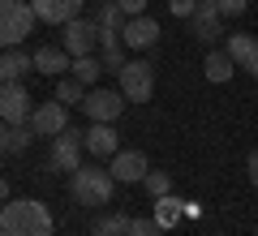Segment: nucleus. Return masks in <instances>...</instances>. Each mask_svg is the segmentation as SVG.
Returning a JSON list of instances; mask_svg holds the SVG:
<instances>
[{"instance_id":"obj_1","label":"nucleus","mask_w":258,"mask_h":236,"mask_svg":"<svg viewBox=\"0 0 258 236\" xmlns=\"http://www.w3.org/2000/svg\"><path fill=\"white\" fill-rule=\"evenodd\" d=\"M56 219L39 198H9L0 206V236H52Z\"/></svg>"},{"instance_id":"obj_2","label":"nucleus","mask_w":258,"mask_h":236,"mask_svg":"<svg viewBox=\"0 0 258 236\" xmlns=\"http://www.w3.org/2000/svg\"><path fill=\"white\" fill-rule=\"evenodd\" d=\"M112 172H103V168L95 164H82L78 172H69V193H74L78 206H108L112 202Z\"/></svg>"},{"instance_id":"obj_3","label":"nucleus","mask_w":258,"mask_h":236,"mask_svg":"<svg viewBox=\"0 0 258 236\" xmlns=\"http://www.w3.org/2000/svg\"><path fill=\"white\" fill-rule=\"evenodd\" d=\"M35 9H30V0H0V47L9 52V47H22L35 30Z\"/></svg>"},{"instance_id":"obj_4","label":"nucleus","mask_w":258,"mask_h":236,"mask_svg":"<svg viewBox=\"0 0 258 236\" xmlns=\"http://www.w3.org/2000/svg\"><path fill=\"white\" fill-rule=\"evenodd\" d=\"M116 82H120L125 103H151V95H155V69L147 60H125V69L116 73Z\"/></svg>"},{"instance_id":"obj_5","label":"nucleus","mask_w":258,"mask_h":236,"mask_svg":"<svg viewBox=\"0 0 258 236\" xmlns=\"http://www.w3.org/2000/svg\"><path fill=\"white\" fill-rule=\"evenodd\" d=\"M30 112L35 103H30L26 82H0V120L5 125H30Z\"/></svg>"},{"instance_id":"obj_6","label":"nucleus","mask_w":258,"mask_h":236,"mask_svg":"<svg viewBox=\"0 0 258 236\" xmlns=\"http://www.w3.org/2000/svg\"><path fill=\"white\" fill-rule=\"evenodd\" d=\"M82 112L91 120H99V125H116L120 112H125V95L120 91H103V86H91L82 99Z\"/></svg>"},{"instance_id":"obj_7","label":"nucleus","mask_w":258,"mask_h":236,"mask_svg":"<svg viewBox=\"0 0 258 236\" xmlns=\"http://www.w3.org/2000/svg\"><path fill=\"white\" fill-rule=\"evenodd\" d=\"M64 35H60V47L69 56H91L95 47H99V26H95V18H74L64 22Z\"/></svg>"},{"instance_id":"obj_8","label":"nucleus","mask_w":258,"mask_h":236,"mask_svg":"<svg viewBox=\"0 0 258 236\" xmlns=\"http://www.w3.org/2000/svg\"><path fill=\"white\" fill-rule=\"evenodd\" d=\"M82 150H86L82 129H64V133H56L52 137V168H56V172H78V168H82Z\"/></svg>"},{"instance_id":"obj_9","label":"nucleus","mask_w":258,"mask_h":236,"mask_svg":"<svg viewBox=\"0 0 258 236\" xmlns=\"http://www.w3.org/2000/svg\"><path fill=\"white\" fill-rule=\"evenodd\" d=\"M30 129H35L39 137H56L69 129V108H64L60 99H47V103H35V112H30Z\"/></svg>"},{"instance_id":"obj_10","label":"nucleus","mask_w":258,"mask_h":236,"mask_svg":"<svg viewBox=\"0 0 258 236\" xmlns=\"http://www.w3.org/2000/svg\"><path fill=\"white\" fill-rule=\"evenodd\" d=\"M108 172H112L116 185H142L147 172H151V164H147V154H142V150H116Z\"/></svg>"},{"instance_id":"obj_11","label":"nucleus","mask_w":258,"mask_h":236,"mask_svg":"<svg viewBox=\"0 0 258 236\" xmlns=\"http://www.w3.org/2000/svg\"><path fill=\"white\" fill-rule=\"evenodd\" d=\"M189 30H194L198 43H215V39L224 35V18H220V9H215V0H198V9H194V18H189Z\"/></svg>"},{"instance_id":"obj_12","label":"nucleus","mask_w":258,"mask_h":236,"mask_svg":"<svg viewBox=\"0 0 258 236\" xmlns=\"http://www.w3.org/2000/svg\"><path fill=\"white\" fill-rule=\"evenodd\" d=\"M120 39H125V47H134V52H147V47L159 43V22L151 18V13H142V18H129L125 30H120Z\"/></svg>"},{"instance_id":"obj_13","label":"nucleus","mask_w":258,"mask_h":236,"mask_svg":"<svg viewBox=\"0 0 258 236\" xmlns=\"http://www.w3.org/2000/svg\"><path fill=\"white\" fill-rule=\"evenodd\" d=\"M30 9L43 26H64L82 13V0H30Z\"/></svg>"},{"instance_id":"obj_14","label":"nucleus","mask_w":258,"mask_h":236,"mask_svg":"<svg viewBox=\"0 0 258 236\" xmlns=\"http://www.w3.org/2000/svg\"><path fill=\"white\" fill-rule=\"evenodd\" d=\"M82 142H86V154H95V159H112V154L120 150L116 125H99V120H95V125L82 133Z\"/></svg>"},{"instance_id":"obj_15","label":"nucleus","mask_w":258,"mask_h":236,"mask_svg":"<svg viewBox=\"0 0 258 236\" xmlns=\"http://www.w3.org/2000/svg\"><path fill=\"white\" fill-rule=\"evenodd\" d=\"M35 73H43V77H60V73H69V64H74V56L64 52V47H52V43H43V47H35Z\"/></svg>"},{"instance_id":"obj_16","label":"nucleus","mask_w":258,"mask_h":236,"mask_svg":"<svg viewBox=\"0 0 258 236\" xmlns=\"http://www.w3.org/2000/svg\"><path fill=\"white\" fill-rule=\"evenodd\" d=\"M224 47L237 60V69H249V77H258V39L254 35H228Z\"/></svg>"},{"instance_id":"obj_17","label":"nucleus","mask_w":258,"mask_h":236,"mask_svg":"<svg viewBox=\"0 0 258 236\" xmlns=\"http://www.w3.org/2000/svg\"><path fill=\"white\" fill-rule=\"evenodd\" d=\"M26 73H35V56L22 52V47H9L0 56V82H22Z\"/></svg>"},{"instance_id":"obj_18","label":"nucleus","mask_w":258,"mask_h":236,"mask_svg":"<svg viewBox=\"0 0 258 236\" xmlns=\"http://www.w3.org/2000/svg\"><path fill=\"white\" fill-rule=\"evenodd\" d=\"M125 39L116 35V30H99V60H103V69H112V73H120L125 69Z\"/></svg>"},{"instance_id":"obj_19","label":"nucleus","mask_w":258,"mask_h":236,"mask_svg":"<svg viewBox=\"0 0 258 236\" xmlns=\"http://www.w3.org/2000/svg\"><path fill=\"white\" fill-rule=\"evenodd\" d=\"M232 73H237V60L228 56V47H211L203 60V77L207 82H228Z\"/></svg>"},{"instance_id":"obj_20","label":"nucleus","mask_w":258,"mask_h":236,"mask_svg":"<svg viewBox=\"0 0 258 236\" xmlns=\"http://www.w3.org/2000/svg\"><path fill=\"white\" fill-rule=\"evenodd\" d=\"M69 73H74V77H78L82 86H95V82H99V73H108V69H103V60H99V56L91 52V56H74Z\"/></svg>"},{"instance_id":"obj_21","label":"nucleus","mask_w":258,"mask_h":236,"mask_svg":"<svg viewBox=\"0 0 258 236\" xmlns=\"http://www.w3.org/2000/svg\"><path fill=\"white\" fill-rule=\"evenodd\" d=\"M125 22H129V18H125V9H120L116 0H103L99 9H95V26H99V30H116V35H120Z\"/></svg>"},{"instance_id":"obj_22","label":"nucleus","mask_w":258,"mask_h":236,"mask_svg":"<svg viewBox=\"0 0 258 236\" xmlns=\"http://www.w3.org/2000/svg\"><path fill=\"white\" fill-rule=\"evenodd\" d=\"M151 215H155V223L164 227H176L181 223V198H172V193H164V198H155V210H151Z\"/></svg>"},{"instance_id":"obj_23","label":"nucleus","mask_w":258,"mask_h":236,"mask_svg":"<svg viewBox=\"0 0 258 236\" xmlns=\"http://www.w3.org/2000/svg\"><path fill=\"white\" fill-rule=\"evenodd\" d=\"M86 91H91V86H82V82H78V77H74V73H69V77H60V82H56V99H60L64 108H69V103H78V108H82Z\"/></svg>"},{"instance_id":"obj_24","label":"nucleus","mask_w":258,"mask_h":236,"mask_svg":"<svg viewBox=\"0 0 258 236\" xmlns=\"http://www.w3.org/2000/svg\"><path fill=\"white\" fill-rule=\"evenodd\" d=\"M95 236H129V215H120V210L99 215L95 219Z\"/></svg>"},{"instance_id":"obj_25","label":"nucleus","mask_w":258,"mask_h":236,"mask_svg":"<svg viewBox=\"0 0 258 236\" xmlns=\"http://www.w3.org/2000/svg\"><path fill=\"white\" fill-rule=\"evenodd\" d=\"M35 129L30 125H13V133H9V154H22V150H30V142H35Z\"/></svg>"},{"instance_id":"obj_26","label":"nucleus","mask_w":258,"mask_h":236,"mask_svg":"<svg viewBox=\"0 0 258 236\" xmlns=\"http://www.w3.org/2000/svg\"><path fill=\"white\" fill-rule=\"evenodd\" d=\"M142 185H147L151 198H164V193H172V176H168V172H147V181H142Z\"/></svg>"},{"instance_id":"obj_27","label":"nucleus","mask_w":258,"mask_h":236,"mask_svg":"<svg viewBox=\"0 0 258 236\" xmlns=\"http://www.w3.org/2000/svg\"><path fill=\"white\" fill-rule=\"evenodd\" d=\"M129 236H164V227L155 223V215H142V219H129Z\"/></svg>"},{"instance_id":"obj_28","label":"nucleus","mask_w":258,"mask_h":236,"mask_svg":"<svg viewBox=\"0 0 258 236\" xmlns=\"http://www.w3.org/2000/svg\"><path fill=\"white\" fill-rule=\"evenodd\" d=\"M215 9H220V18H241L249 9V0H215Z\"/></svg>"},{"instance_id":"obj_29","label":"nucleus","mask_w":258,"mask_h":236,"mask_svg":"<svg viewBox=\"0 0 258 236\" xmlns=\"http://www.w3.org/2000/svg\"><path fill=\"white\" fill-rule=\"evenodd\" d=\"M168 9H172V18H194V9H198V0H168Z\"/></svg>"},{"instance_id":"obj_30","label":"nucleus","mask_w":258,"mask_h":236,"mask_svg":"<svg viewBox=\"0 0 258 236\" xmlns=\"http://www.w3.org/2000/svg\"><path fill=\"white\" fill-rule=\"evenodd\" d=\"M120 9H125V18H142L147 13V0H116Z\"/></svg>"},{"instance_id":"obj_31","label":"nucleus","mask_w":258,"mask_h":236,"mask_svg":"<svg viewBox=\"0 0 258 236\" xmlns=\"http://www.w3.org/2000/svg\"><path fill=\"white\" fill-rule=\"evenodd\" d=\"M245 172H249V185H258V146L249 150V159H245Z\"/></svg>"},{"instance_id":"obj_32","label":"nucleus","mask_w":258,"mask_h":236,"mask_svg":"<svg viewBox=\"0 0 258 236\" xmlns=\"http://www.w3.org/2000/svg\"><path fill=\"white\" fill-rule=\"evenodd\" d=\"M9 133H13V125L0 120V154H9Z\"/></svg>"},{"instance_id":"obj_33","label":"nucleus","mask_w":258,"mask_h":236,"mask_svg":"<svg viewBox=\"0 0 258 236\" xmlns=\"http://www.w3.org/2000/svg\"><path fill=\"white\" fill-rule=\"evenodd\" d=\"M5 202H9V181L0 176V206H5Z\"/></svg>"}]
</instances>
